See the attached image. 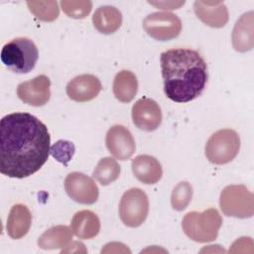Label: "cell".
I'll list each match as a JSON object with an SVG mask.
<instances>
[{
	"label": "cell",
	"instance_id": "cell-1",
	"mask_svg": "<svg viewBox=\"0 0 254 254\" xmlns=\"http://www.w3.org/2000/svg\"><path fill=\"white\" fill-rule=\"evenodd\" d=\"M51 136L48 127L27 112H14L0 122V172L24 179L38 172L48 161Z\"/></svg>",
	"mask_w": 254,
	"mask_h": 254
},
{
	"label": "cell",
	"instance_id": "cell-2",
	"mask_svg": "<svg viewBox=\"0 0 254 254\" xmlns=\"http://www.w3.org/2000/svg\"><path fill=\"white\" fill-rule=\"evenodd\" d=\"M164 91L178 103H186L198 97L205 88L208 71L203 57L195 50L171 49L160 58Z\"/></svg>",
	"mask_w": 254,
	"mask_h": 254
},
{
	"label": "cell",
	"instance_id": "cell-3",
	"mask_svg": "<svg viewBox=\"0 0 254 254\" xmlns=\"http://www.w3.org/2000/svg\"><path fill=\"white\" fill-rule=\"evenodd\" d=\"M0 57L8 69L16 73H28L37 64L39 51L31 39L19 37L3 46Z\"/></svg>",
	"mask_w": 254,
	"mask_h": 254
},
{
	"label": "cell",
	"instance_id": "cell-4",
	"mask_svg": "<svg viewBox=\"0 0 254 254\" xmlns=\"http://www.w3.org/2000/svg\"><path fill=\"white\" fill-rule=\"evenodd\" d=\"M222 217L216 208H208L202 212L190 211L182 221L185 234L198 243H206L217 238Z\"/></svg>",
	"mask_w": 254,
	"mask_h": 254
},
{
	"label": "cell",
	"instance_id": "cell-5",
	"mask_svg": "<svg viewBox=\"0 0 254 254\" xmlns=\"http://www.w3.org/2000/svg\"><path fill=\"white\" fill-rule=\"evenodd\" d=\"M219 205L226 216L249 218L254 214V195L244 185H230L222 190Z\"/></svg>",
	"mask_w": 254,
	"mask_h": 254
},
{
	"label": "cell",
	"instance_id": "cell-6",
	"mask_svg": "<svg viewBox=\"0 0 254 254\" xmlns=\"http://www.w3.org/2000/svg\"><path fill=\"white\" fill-rule=\"evenodd\" d=\"M240 149V138L232 129H221L213 133L205 144V156L215 165L231 162Z\"/></svg>",
	"mask_w": 254,
	"mask_h": 254
},
{
	"label": "cell",
	"instance_id": "cell-7",
	"mask_svg": "<svg viewBox=\"0 0 254 254\" xmlns=\"http://www.w3.org/2000/svg\"><path fill=\"white\" fill-rule=\"evenodd\" d=\"M149 199L144 190L132 188L126 190L119 202V216L128 227H138L147 218Z\"/></svg>",
	"mask_w": 254,
	"mask_h": 254
},
{
	"label": "cell",
	"instance_id": "cell-8",
	"mask_svg": "<svg viewBox=\"0 0 254 254\" xmlns=\"http://www.w3.org/2000/svg\"><path fill=\"white\" fill-rule=\"evenodd\" d=\"M143 28L155 40L170 41L180 35L182 21L171 12H155L144 19Z\"/></svg>",
	"mask_w": 254,
	"mask_h": 254
},
{
	"label": "cell",
	"instance_id": "cell-9",
	"mask_svg": "<svg viewBox=\"0 0 254 254\" xmlns=\"http://www.w3.org/2000/svg\"><path fill=\"white\" fill-rule=\"evenodd\" d=\"M64 190L71 199L81 204H92L99 195L95 182L79 172H71L65 177Z\"/></svg>",
	"mask_w": 254,
	"mask_h": 254
},
{
	"label": "cell",
	"instance_id": "cell-10",
	"mask_svg": "<svg viewBox=\"0 0 254 254\" xmlns=\"http://www.w3.org/2000/svg\"><path fill=\"white\" fill-rule=\"evenodd\" d=\"M162 111L159 104L149 97L138 99L132 107L134 125L147 132L156 130L162 123Z\"/></svg>",
	"mask_w": 254,
	"mask_h": 254
},
{
	"label": "cell",
	"instance_id": "cell-11",
	"mask_svg": "<svg viewBox=\"0 0 254 254\" xmlns=\"http://www.w3.org/2000/svg\"><path fill=\"white\" fill-rule=\"evenodd\" d=\"M109 153L120 161H126L135 152V140L131 132L123 125H114L109 128L105 138Z\"/></svg>",
	"mask_w": 254,
	"mask_h": 254
},
{
	"label": "cell",
	"instance_id": "cell-12",
	"mask_svg": "<svg viewBox=\"0 0 254 254\" xmlns=\"http://www.w3.org/2000/svg\"><path fill=\"white\" fill-rule=\"evenodd\" d=\"M50 78L41 74L31 80L21 82L17 87V95L26 104L37 107L43 106L50 100Z\"/></svg>",
	"mask_w": 254,
	"mask_h": 254
},
{
	"label": "cell",
	"instance_id": "cell-13",
	"mask_svg": "<svg viewBox=\"0 0 254 254\" xmlns=\"http://www.w3.org/2000/svg\"><path fill=\"white\" fill-rule=\"evenodd\" d=\"M102 86L100 80L93 74H80L72 78L66 85L67 96L76 102H86L94 99Z\"/></svg>",
	"mask_w": 254,
	"mask_h": 254
},
{
	"label": "cell",
	"instance_id": "cell-14",
	"mask_svg": "<svg viewBox=\"0 0 254 254\" xmlns=\"http://www.w3.org/2000/svg\"><path fill=\"white\" fill-rule=\"evenodd\" d=\"M193 9L196 17L211 28H222L228 22V10L223 2L195 1Z\"/></svg>",
	"mask_w": 254,
	"mask_h": 254
},
{
	"label": "cell",
	"instance_id": "cell-15",
	"mask_svg": "<svg viewBox=\"0 0 254 254\" xmlns=\"http://www.w3.org/2000/svg\"><path fill=\"white\" fill-rule=\"evenodd\" d=\"M131 167L135 178L146 185L158 183L163 175L160 162L150 155L137 156L133 159Z\"/></svg>",
	"mask_w": 254,
	"mask_h": 254
},
{
	"label": "cell",
	"instance_id": "cell-16",
	"mask_svg": "<svg viewBox=\"0 0 254 254\" xmlns=\"http://www.w3.org/2000/svg\"><path fill=\"white\" fill-rule=\"evenodd\" d=\"M31 223L32 214L30 209L22 203L14 204L7 218V233L13 239L23 238L28 233Z\"/></svg>",
	"mask_w": 254,
	"mask_h": 254
},
{
	"label": "cell",
	"instance_id": "cell-17",
	"mask_svg": "<svg viewBox=\"0 0 254 254\" xmlns=\"http://www.w3.org/2000/svg\"><path fill=\"white\" fill-rule=\"evenodd\" d=\"M72 233L80 239L94 238L100 231V220L91 210L77 211L70 222Z\"/></svg>",
	"mask_w": 254,
	"mask_h": 254
},
{
	"label": "cell",
	"instance_id": "cell-18",
	"mask_svg": "<svg viewBox=\"0 0 254 254\" xmlns=\"http://www.w3.org/2000/svg\"><path fill=\"white\" fill-rule=\"evenodd\" d=\"M233 48L240 53H245L253 48V11L243 14L235 23L232 31Z\"/></svg>",
	"mask_w": 254,
	"mask_h": 254
},
{
	"label": "cell",
	"instance_id": "cell-19",
	"mask_svg": "<svg viewBox=\"0 0 254 254\" xmlns=\"http://www.w3.org/2000/svg\"><path fill=\"white\" fill-rule=\"evenodd\" d=\"M92 23L99 33L105 35L113 34L122 24V14L113 6H100L92 16Z\"/></svg>",
	"mask_w": 254,
	"mask_h": 254
},
{
	"label": "cell",
	"instance_id": "cell-20",
	"mask_svg": "<svg viewBox=\"0 0 254 254\" xmlns=\"http://www.w3.org/2000/svg\"><path fill=\"white\" fill-rule=\"evenodd\" d=\"M138 91V80L136 75L130 70L119 71L113 80L114 96L123 103L130 102Z\"/></svg>",
	"mask_w": 254,
	"mask_h": 254
},
{
	"label": "cell",
	"instance_id": "cell-21",
	"mask_svg": "<svg viewBox=\"0 0 254 254\" xmlns=\"http://www.w3.org/2000/svg\"><path fill=\"white\" fill-rule=\"evenodd\" d=\"M72 239V231L66 225H57L45 231L38 239V245L45 250L64 248Z\"/></svg>",
	"mask_w": 254,
	"mask_h": 254
},
{
	"label": "cell",
	"instance_id": "cell-22",
	"mask_svg": "<svg viewBox=\"0 0 254 254\" xmlns=\"http://www.w3.org/2000/svg\"><path fill=\"white\" fill-rule=\"evenodd\" d=\"M120 175V166L111 157L102 158L93 171V178L102 186H108L115 182Z\"/></svg>",
	"mask_w": 254,
	"mask_h": 254
},
{
	"label": "cell",
	"instance_id": "cell-23",
	"mask_svg": "<svg viewBox=\"0 0 254 254\" xmlns=\"http://www.w3.org/2000/svg\"><path fill=\"white\" fill-rule=\"evenodd\" d=\"M27 6L36 18L44 22L55 21L60 14L57 1H28Z\"/></svg>",
	"mask_w": 254,
	"mask_h": 254
},
{
	"label": "cell",
	"instance_id": "cell-24",
	"mask_svg": "<svg viewBox=\"0 0 254 254\" xmlns=\"http://www.w3.org/2000/svg\"><path fill=\"white\" fill-rule=\"evenodd\" d=\"M192 197V188L188 182L179 183L173 190L171 195L172 207L177 211L187 208Z\"/></svg>",
	"mask_w": 254,
	"mask_h": 254
},
{
	"label": "cell",
	"instance_id": "cell-25",
	"mask_svg": "<svg viewBox=\"0 0 254 254\" xmlns=\"http://www.w3.org/2000/svg\"><path fill=\"white\" fill-rule=\"evenodd\" d=\"M61 7L64 13L73 19H83L91 11V1H61Z\"/></svg>",
	"mask_w": 254,
	"mask_h": 254
},
{
	"label": "cell",
	"instance_id": "cell-26",
	"mask_svg": "<svg viewBox=\"0 0 254 254\" xmlns=\"http://www.w3.org/2000/svg\"><path fill=\"white\" fill-rule=\"evenodd\" d=\"M86 248L84 244L79 241H72L70 244L66 245L65 248H63L61 253H86Z\"/></svg>",
	"mask_w": 254,
	"mask_h": 254
},
{
	"label": "cell",
	"instance_id": "cell-27",
	"mask_svg": "<svg viewBox=\"0 0 254 254\" xmlns=\"http://www.w3.org/2000/svg\"><path fill=\"white\" fill-rule=\"evenodd\" d=\"M152 5L160 7V9H167V10H174V9H179L180 6L185 4V1L183 2H149Z\"/></svg>",
	"mask_w": 254,
	"mask_h": 254
}]
</instances>
